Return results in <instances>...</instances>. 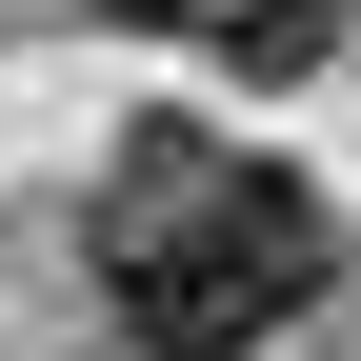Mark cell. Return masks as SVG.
<instances>
[{
    "mask_svg": "<svg viewBox=\"0 0 361 361\" xmlns=\"http://www.w3.org/2000/svg\"><path fill=\"white\" fill-rule=\"evenodd\" d=\"M101 301H121L141 361H261L322 301V201L281 161L201 141V121H141L101 161Z\"/></svg>",
    "mask_w": 361,
    "mask_h": 361,
    "instance_id": "1",
    "label": "cell"
},
{
    "mask_svg": "<svg viewBox=\"0 0 361 361\" xmlns=\"http://www.w3.org/2000/svg\"><path fill=\"white\" fill-rule=\"evenodd\" d=\"M101 20H141V40H221L241 80H301V61L361 20V0H101Z\"/></svg>",
    "mask_w": 361,
    "mask_h": 361,
    "instance_id": "2",
    "label": "cell"
}]
</instances>
